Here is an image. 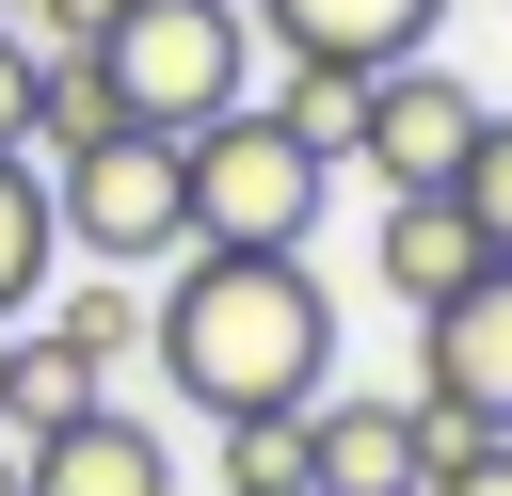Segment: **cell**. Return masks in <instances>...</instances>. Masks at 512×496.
Here are the masks:
<instances>
[{"label": "cell", "instance_id": "6", "mask_svg": "<svg viewBox=\"0 0 512 496\" xmlns=\"http://www.w3.org/2000/svg\"><path fill=\"white\" fill-rule=\"evenodd\" d=\"M464 144H480V96H464L432 48H416V64H384V80H368V112H352V160H368L384 192H448V176H464Z\"/></svg>", "mask_w": 512, "mask_h": 496}, {"label": "cell", "instance_id": "14", "mask_svg": "<svg viewBox=\"0 0 512 496\" xmlns=\"http://www.w3.org/2000/svg\"><path fill=\"white\" fill-rule=\"evenodd\" d=\"M464 224H480V256H512V112H480V144H464Z\"/></svg>", "mask_w": 512, "mask_h": 496}, {"label": "cell", "instance_id": "11", "mask_svg": "<svg viewBox=\"0 0 512 496\" xmlns=\"http://www.w3.org/2000/svg\"><path fill=\"white\" fill-rule=\"evenodd\" d=\"M32 336H48V352H64L80 384H96V400H112V368L144 352V288H128V272H80L64 304H32Z\"/></svg>", "mask_w": 512, "mask_h": 496}, {"label": "cell", "instance_id": "1", "mask_svg": "<svg viewBox=\"0 0 512 496\" xmlns=\"http://www.w3.org/2000/svg\"><path fill=\"white\" fill-rule=\"evenodd\" d=\"M144 368L208 416V432H272L336 384V304L304 256H176L144 304Z\"/></svg>", "mask_w": 512, "mask_h": 496}, {"label": "cell", "instance_id": "19", "mask_svg": "<svg viewBox=\"0 0 512 496\" xmlns=\"http://www.w3.org/2000/svg\"><path fill=\"white\" fill-rule=\"evenodd\" d=\"M0 432H16V320H0Z\"/></svg>", "mask_w": 512, "mask_h": 496}, {"label": "cell", "instance_id": "17", "mask_svg": "<svg viewBox=\"0 0 512 496\" xmlns=\"http://www.w3.org/2000/svg\"><path fill=\"white\" fill-rule=\"evenodd\" d=\"M416 496H512V432H464V448H432V480Z\"/></svg>", "mask_w": 512, "mask_h": 496}, {"label": "cell", "instance_id": "18", "mask_svg": "<svg viewBox=\"0 0 512 496\" xmlns=\"http://www.w3.org/2000/svg\"><path fill=\"white\" fill-rule=\"evenodd\" d=\"M112 16H128V0H16V32H32V48H48V64H64V48H96V32H112Z\"/></svg>", "mask_w": 512, "mask_h": 496}, {"label": "cell", "instance_id": "21", "mask_svg": "<svg viewBox=\"0 0 512 496\" xmlns=\"http://www.w3.org/2000/svg\"><path fill=\"white\" fill-rule=\"evenodd\" d=\"M0 16H16V0H0Z\"/></svg>", "mask_w": 512, "mask_h": 496}, {"label": "cell", "instance_id": "2", "mask_svg": "<svg viewBox=\"0 0 512 496\" xmlns=\"http://www.w3.org/2000/svg\"><path fill=\"white\" fill-rule=\"evenodd\" d=\"M176 160H192V256H304V224L336 192V144H304L272 96L208 112Z\"/></svg>", "mask_w": 512, "mask_h": 496}, {"label": "cell", "instance_id": "13", "mask_svg": "<svg viewBox=\"0 0 512 496\" xmlns=\"http://www.w3.org/2000/svg\"><path fill=\"white\" fill-rule=\"evenodd\" d=\"M272 112H288L304 144H336V160H352V112H368V80H352V64H272Z\"/></svg>", "mask_w": 512, "mask_h": 496}, {"label": "cell", "instance_id": "4", "mask_svg": "<svg viewBox=\"0 0 512 496\" xmlns=\"http://www.w3.org/2000/svg\"><path fill=\"white\" fill-rule=\"evenodd\" d=\"M48 208H64V256L80 272H144V256H192V160L176 128H96L48 160Z\"/></svg>", "mask_w": 512, "mask_h": 496}, {"label": "cell", "instance_id": "15", "mask_svg": "<svg viewBox=\"0 0 512 496\" xmlns=\"http://www.w3.org/2000/svg\"><path fill=\"white\" fill-rule=\"evenodd\" d=\"M208 496H304V432L272 416V432H224V480Z\"/></svg>", "mask_w": 512, "mask_h": 496}, {"label": "cell", "instance_id": "8", "mask_svg": "<svg viewBox=\"0 0 512 496\" xmlns=\"http://www.w3.org/2000/svg\"><path fill=\"white\" fill-rule=\"evenodd\" d=\"M16 464H32V496H176V448H160V416H128V400H80V416L16 432Z\"/></svg>", "mask_w": 512, "mask_h": 496}, {"label": "cell", "instance_id": "7", "mask_svg": "<svg viewBox=\"0 0 512 496\" xmlns=\"http://www.w3.org/2000/svg\"><path fill=\"white\" fill-rule=\"evenodd\" d=\"M288 432H304V496H416L432 480V416L384 384H320Z\"/></svg>", "mask_w": 512, "mask_h": 496}, {"label": "cell", "instance_id": "3", "mask_svg": "<svg viewBox=\"0 0 512 496\" xmlns=\"http://www.w3.org/2000/svg\"><path fill=\"white\" fill-rule=\"evenodd\" d=\"M96 80H112V112L128 128H208V112H240L256 96V16L240 0H128L112 32H96Z\"/></svg>", "mask_w": 512, "mask_h": 496}, {"label": "cell", "instance_id": "12", "mask_svg": "<svg viewBox=\"0 0 512 496\" xmlns=\"http://www.w3.org/2000/svg\"><path fill=\"white\" fill-rule=\"evenodd\" d=\"M64 272V208H48V160H0V320H32Z\"/></svg>", "mask_w": 512, "mask_h": 496}, {"label": "cell", "instance_id": "20", "mask_svg": "<svg viewBox=\"0 0 512 496\" xmlns=\"http://www.w3.org/2000/svg\"><path fill=\"white\" fill-rule=\"evenodd\" d=\"M0 496H32V464H16V432H0Z\"/></svg>", "mask_w": 512, "mask_h": 496}, {"label": "cell", "instance_id": "10", "mask_svg": "<svg viewBox=\"0 0 512 496\" xmlns=\"http://www.w3.org/2000/svg\"><path fill=\"white\" fill-rule=\"evenodd\" d=\"M368 256H384V288H400L416 320H432L464 272H496V256H480V224H464V192H384V240H368Z\"/></svg>", "mask_w": 512, "mask_h": 496}, {"label": "cell", "instance_id": "16", "mask_svg": "<svg viewBox=\"0 0 512 496\" xmlns=\"http://www.w3.org/2000/svg\"><path fill=\"white\" fill-rule=\"evenodd\" d=\"M32 128H48V48L0 16V160H32Z\"/></svg>", "mask_w": 512, "mask_h": 496}, {"label": "cell", "instance_id": "5", "mask_svg": "<svg viewBox=\"0 0 512 496\" xmlns=\"http://www.w3.org/2000/svg\"><path fill=\"white\" fill-rule=\"evenodd\" d=\"M416 416H432V448L512 432V256H496V272H464V288L416 320Z\"/></svg>", "mask_w": 512, "mask_h": 496}, {"label": "cell", "instance_id": "9", "mask_svg": "<svg viewBox=\"0 0 512 496\" xmlns=\"http://www.w3.org/2000/svg\"><path fill=\"white\" fill-rule=\"evenodd\" d=\"M256 16V48L272 64H352V80H384V64H416L432 48V16L448 0H240Z\"/></svg>", "mask_w": 512, "mask_h": 496}]
</instances>
